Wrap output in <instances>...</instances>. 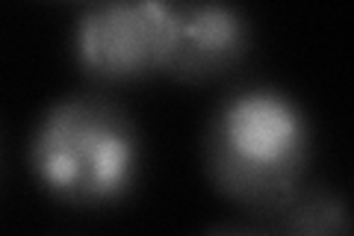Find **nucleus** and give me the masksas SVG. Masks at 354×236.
Masks as SVG:
<instances>
[{
  "label": "nucleus",
  "instance_id": "1",
  "mask_svg": "<svg viewBox=\"0 0 354 236\" xmlns=\"http://www.w3.org/2000/svg\"><path fill=\"white\" fill-rule=\"evenodd\" d=\"M310 121L274 86H245L218 100L204 127V165L213 186L248 212L272 216L304 186Z\"/></svg>",
  "mask_w": 354,
  "mask_h": 236
},
{
  "label": "nucleus",
  "instance_id": "2",
  "mask_svg": "<svg viewBox=\"0 0 354 236\" xmlns=\"http://www.w3.org/2000/svg\"><path fill=\"white\" fill-rule=\"evenodd\" d=\"M30 168L44 192L62 204L113 207L139 183V127L106 95H65L41 112L32 130Z\"/></svg>",
  "mask_w": 354,
  "mask_h": 236
},
{
  "label": "nucleus",
  "instance_id": "3",
  "mask_svg": "<svg viewBox=\"0 0 354 236\" xmlns=\"http://www.w3.org/2000/svg\"><path fill=\"white\" fill-rule=\"evenodd\" d=\"M171 0H95L74 27V60L101 83H136L162 74L174 51Z\"/></svg>",
  "mask_w": 354,
  "mask_h": 236
},
{
  "label": "nucleus",
  "instance_id": "4",
  "mask_svg": "<svg viewBox=\"0 0 354 236\" xmlns=\"http://www.w3.org/2000/svg\"><path fill=\"white\" fill-rule=\"evenodd\" d=\"M171 9L177 33L165 74L174 80H216L248 56L254 30L234 0H171Z\"/></svg>",
  "mask_w": 354,
  "mask_h": 236
},
{
  "label": "nucleus",
  "instance_id": "5",
  "mask_svg": "<svg viewBox=\"0 0 354 236\" xmlns=\"http://www.w3.org/2000/svg\"><path fill=\"white\" fill-rule=\"evenodd\" d=\"M272 230L283 233H348V210L339 192L325 186H301L272 212Z\"/></svg>",
  "mask_w": 354,
  "mask_h": 236
}]
</instances>
